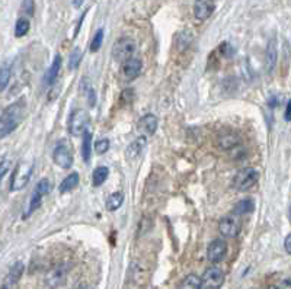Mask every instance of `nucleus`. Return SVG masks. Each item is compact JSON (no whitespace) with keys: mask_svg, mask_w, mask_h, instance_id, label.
Listing matches in <instances>:
<instances>
[{"mask_svg":"<svg viewBox=\"0 0 291 289\" xmlns=\"http://www.w3.org/2000/svg\"><path fill=\"white\" fill-rule=\"evenodd\" d=\"M29 21L25 19V18H19L18 21H16V25H15V35L18 38L24 37L28 34V31H29Z\"/></svg>","mask_w":291,"mask_h":289,"instance_id":"nucleus-27","label":"nucleus"},{"mask_svg":"<svg viewBox=\"0 0 291 289\" xmlns=\"http://www.w3.org/2000/svg\"><path fill=\"white\" fill-rule=\"evenodd\" d=\"M146 146H147V139H146V137H140V138H137L136 141H133V142L127 147L126 151L127 160L133 162V160L139 159L140 156H141V153H143V150L146 149Z\"/></svg>","mask_w":291,"mask_h":289,"instance_id":"nucleus-15","label":"nucleus"},{"mask_svg":"<svg viewBox=\"0 0 291 289\" xmlns=\"http://www.w3.org/2000/svg\"><path fill=\"white\" fill-rule=\"evenodd\" d=\"M253 209H255V202H253L252 199H249V198H246V199H242V201H239L236 205H235V208H233V214L236 215L249 214V212H252Z\"/></svg>","mask_w":291,"mask_h":289,"instance_id":"nucleus-20","label":"nucleus"},{"mask_svg":"<svg viewBox=\"0 0 291 289\" xmlns=\"http://www.w3.org/2000/svg\"><path fill=\"white\" fill-rule=\"evenodd\" d=\"M108 175H109L108 167H105V166H99V167H96V169H95V172H93V175H92V185H93L95 188L101 186L102 183L108 179Z\"/></svg>","mask_w":291,"mask_h":289,"instance_id":"nucleus-21","label":"nucleus"},{"mask_svg":"<svg viewBox=\"0 0 291 289\" xmlns=\"http://www.w3.org/2000/svg\"><path fill=\"white\" fill-rule=\"evenodd\" d=\"M24 269H25V266L22 262H16V263L13 264L12 267H11V270H9V273H8V276L5 279V282H3V285H2V288L0 289H16L18 288V283H19V279L22 276V273H24Z\"/></svg>","mask_w":291,"mask_h":289,"instance_id":"nucleus-9","label":"nucleus"},{"mask_svg":"<svg viewBox=\"0 0 291 289\" xmlns=\"http://www.w3.org/2000/svg\"><path fill=\"white\" fill-rule=\"evenodd\" d=\"M77 185H79V175H77L76 172H72V173L60 183V192H62V193L70 192V190H73V189L76 188Z\"/></svg>","mask_w":291,"mask_h":289,"instance_id":"nucleus-22","label":"nucleus"},{"mask_svg":"<svg viewBox=\"0 0 291 289\" xmlns=\"http://www.w3.org/2000/svg\"><path fill=\"white\" fill-rule=\"evenodd\" d=\"M268 289H279V288H277V286H269Z\"/></svg>","mask_w":291,"mask_h":289,"instance_id":"nucleus-38","label":"nucleus"},{"mask_svg":"<svg viewBox=\"0 0 291 289\" xmlns=\"http://www.w3.org/2000/svg\"><path fill=\"white\" fill-rule=\"evenodd\" d=\"M203 288V282L201 277L197 275H188L185 276L178 285V289H201Z\"/></svg>","mask_w":291,"mask_h":289,"instance_id":"nucleus-19","label":"nucleus"},{"mask_svg":"<svg viewBox=\"0 0 291 289\" xmlns=\"http://www.w3.org/2000/svg\"><path fill=\"white\" fill-rule=\"evenodd\" d=\"M42 198H44V195L38 192L37 189L34 190V193H32V196H31V201H29V206H28V211H26L25 214H24V218H28L29 215H32L34 211H37L39 206H41V202H42Z\"/></svg>","mask_w":291,"mask_h":289,"instance_id":"nucleus-23","label":"nucleus"},{"mask_svg":"<svg viewBox=\"0 0 291 289\" xmlns=\"http://www.w3.org/2000/svg\"><path fill=\"white\" fill-rule=\"evenodd\" d=\"M258 180H259V172L253 167H246V169H242L235 176L233 186L241 192H246V190L252 189L258 183Z\"/></svg>","mask_w":291,"mask_h":289,"instance_id":"nucleus-3","label":"nucleus"},{"mask_svg":"<svg viewBox=\"0 0 291 289\" xmlns=\"http://www.w3.org/2000/svg\"><path fill=\"white\" fill-rule=\"evenodd\" d=\"M201 282L207 289H220L224 283V273L220 267L211 266L204 272Z\"/></svg>","mask_w":291,"mask_h":289,"instance_id":"nucleus-7","label":"nucleus"},{"mask_svg":"<svg viewBox=\"0 0 291 289\" xmlns=\"http://www.w3.org/2000/svg\"><path fill=\"white\" fill-rule=\"evenodd\" d=\"M278 60V48H277V41L272 38L269 42H268V47H266V54H265V64L266 70L268 71H272L275 64Z\"/></svg>","mask_w":291,"mask_h":289,"instance_id":"nucleus-16","label":"nucleus"},{"mask_svg":"<svg viewBox=\"0 0 291 289\" xmlns=\"http://www.w3.org/2000/svg\"><path fill=\"white\" fill-rule=\"evenodd\" d=\"M284 247H285V252H287V254H291V236L290 234L285 237V241H284Z\"/></svg>","mask_w":291,"mask_h":289,"instance_id":"nucleus-34","label":"nucleus"},{"mask_svg":"<svg viewBox=\"0 0 291 289\" xmlns=\"http://www.w3.org/2000/svg\"><path fill=\"white\" fill-rule=\"evenodd\" d=\"M108 149H109V139L103 138L95 142V151H96V154H103V153L108 151Z\"/></svg>","mask_w":291,"mask_h":289,"instance_id":"nucleus-31","label":"nucleus"},{"mask_svg":"<svg viewBox=\"0 0 291 289\" xmlns=\"http://www.w3.org/2000/svg\"><path fill=\"white\" fill-rule=\"evenodd\" d=\"M290 108H291V103L290 102H287V105H285V112H284V119L288 122L290 121Z\"/></svg>","mask_w":291,"mask_h":289,"instance_id":"nucleus-35","label":"nucleus"},{"mask_svg":"<svg viewBox=\"0 0 291 289\" xmlns=\"http://www.w3.org/2000/svg\"><path fill=\"white\" fill-rule=\"evenodd\" d=\"M141 68H143L141 60L131 57L130 60H127L126 63H123V75L127 80H134L140 76Z\"/></svg>","mask_w":291,"mask_h":289,"instance_id":"nucleus-12","label":"nucleus"},{"mask_svg":"<svg viewBox=\"0 0 291 289\" xmlns=\"http://www.w3.org/2000/svg\"><path fill=\"white\" fill-rule=\"evenodd\" d=\"M82 61V52L79 48L76 50H73V52L70 54V58H69V67H70V70H76L77 67H79V64Z\"/></svg>","mask_w":291,"mask_h":289,"instance_id":"nucleus-29","label":"nucleus"},{"mask_svg":"<svg viewBox=\"0 0 291 289\" xmlns=\"http://www.w3.org/2000/svg\"><path fill=\"white\" fill-rule=\"evenodd\" d=\"M62 55L60 54H57L55 57H54V61L50 65V68L47 70V73H45V77H44V82H45V85H54V82L57 80V77H59V73H60V68H62Z\"/></svg>","mask_w":291,"mask_h":289,"instance_id":"nucleus-17","label":"nucleus"},{"mask_svg":"<svg viewBox=\"0 0 291 289\" xmlns=\"http://www.w3.org/2000/svg\"><path fill=\"white\" fill-rule=\"evenodd\" d=\"M8 170H9V162L8 160L0 162V180L5 177V175L8 173Z\"/></svg>","mask_w":291,"mask_h":289,"instance_id":"nucleus-33","label":"nucleus"},{"mask_svg":"<svg viewBox=\"0 0 291 289\" xmlns=\"http://www.w3.org/2000/svg\"><path fill=\"white\" fill-rule=\"evenodd\" d=\"M11 76H12L11 65H9V64H3V65L0 67V92H3L5 89L8 88L9 80H11Z\"/></svg>","mask_w":291,"mask_h":289,"instance_id":"nucleus-26","label":"nucleus"},{"mask_svg":"<svg viewBox=\"0 0 291 289\" xmlns=\"http://www.w3.org/2000/svg\"><path fill=\"white\" fill-rule=\"evenodd\" d=\"M124 202V195L123 192H114L112 195H109V198L106 199V209L108 211H117Z\"/></svg>","mask_w":291,"mask_h":289,"instance_id":"nucleus-25","label":"nucleus"},{"mask_svg":"<svg viewBox=\"0 0 291 289\" xmlns=\"http://www.w3.org/2000/svg\"><path fill=\"white\" fill-rule=\"evenodd\" d=\"M90 156H92V134L88 131L83 134V142H82V157L85 163H89Z\"/></svg>","mask_w":291,"mask_h":289,"instance_id":"nucleus-24","label":"nucleus"},{"mask_svg":"<svg viewBox=\"0 0 291 289\" xmlns=\"http://www.w3.org/2000/svg\"><path fill=\"white\" fill-rule=\"evenodd\" d=\"M24 8H28L26 12L29 13V15H32V13H34V2H25V3H24Z\"/></svg>","mask_w":291,"mask_h":289,"instance_id":"nucleus-36","label":"nucleus"},{"mask_svg":"<svg viewBox=\"0 0 291 289\" xmlns=\"http://www.w3.org/2000/svg\"><path fill=\"white\" fill-rule=\"evenodd\" d=\"M86 95H88L89 105H90V106H95V103H96V95H95V90H93L92 88H88Z\"/></svg>","mask_w":291,"mask_h":289,"instance_id":"nucleus-32","label":"nucleus"},{"mask_svg":"<svg viewBox=\"0 0 291 289\" xmlns=\"http://www.w3.org/2000/svg\"><path fill=\"white\" fill-rule=\"evenodd\" d=\"M218 231L223 237L226 239H233L239 234L241 231V224L235 218H223L218 224Z\"/></svg>","mask_w":291,"mask_h":289,"instance_id":"nucleus-11","label":"nucleus"},{"mask_svg":"<svg viewBox=\"0 0 291 289\" xmlns=\"http://www.w3.org/2000/svg\"><path fill=\"white\" fill-rule=\"evenodd\" d=\"M66 276H67V267L63 266V264L62 266L59 264V266L52 267L50 272L47 273L45 282L51 289H55L66 282Z\"/></svg>","mask_w":291,"mask_h":289,"instance_id":"nucleus-10","label":"nucleus"},{"mask_svg":"<svg viewBox=\"0 0 291 289\" xmlns=\"http://www.w3.org/2000/svg\"><path fill=\"white\" fill-rule=\"evenodd\" d=\"M102 42H103V29L101 28V29L96 31L95 37H93L92 42H90V52H96V51H99Z\"/></svg>","mask_w":291,"mask_h":289,"instance_id":"nucleus-28","label":"nucleus"},{"mask_svg":"<svg viewBox=\"0 0 291 289\" xmlns=\"http://www.w3.org/2000/svg\"><path fill=\"white\" fill-rule=\"evenodd\" d=\"M136 51V42L131 38H121L118 39L112 47V57L118 63H126L131 58V55Z\"/></svg>","mask_w":291,"mask_h":289,"instance_id":"nucleus-5","label":"nucleus"},{"mask_svg":"<svg viewBox=\"0 0 291 289\" xmlns=\"http://www.w3.org/2000/svg\"><path fill=\"white\" fill-rule=\"evenodd\" d=\"M215 5L211 2H195L194 3V16L198 21H207L213 12H214Z\"/></svg>","mask_w":291,"mask_h":289,"instance_id":"nucleus-14","label":"nucleus"},{"mask_svg":"<svg viewBox=\"0 0 291 289\" xmlns=\"http://www.w3.org/2000/svg\"><path fill=\"white\" fill-rule=\"evenodd\" d=\"M32 172H34V163L21 162L18 164L11 180V190H19L28 185L29 179L32 176Z\"/></svg>","mask_w":291,"mask_h":289,"instance_id":"nucleus-4","label":"nucleus"},{"mask_svg":"<svg viewBox=\"0 0 291 289\" xmlns=\"http://www.w3.org/2000/svg\"><path fill=\"white\" fill-rule=\"evenodd\" d=\"M52 160L62 169H70L72 167L73 154H72V149L67 144V141H62L60 144L55 146V149L52 151Z\"/></svg>","mask_w":291,"mask_h":289,"instance_id":"nucleus-6","label":"nucleus"},{"mask_svg":"<svg viewBox=\"0 0 291 289\" xmlns=\"http://www.w3.org/2000/svg\"><path fill=\"white\" fill-rule=\"evenodd\" d=\"M73 5H75V6H77V8H79V6H82V5H83V2H75Z\"/></svg>","mask_w":291,"mask_h":289,"instance_id":"nucleus-37","label":"nucleus"},{"mask_svg":"<svg viewBox=\"0 0 291 289\" xmlns=\"http://www.w3.org/2000/svg\"><path fill=\"white\" fill-rule=\"evenodd\" d=\"M25 101L15 102L12 105H9L2 115H0V138L9 135L16 126L21 124V121L25 116Z\"/></svg>","mask_w":291,"mask_h":289,"instance_id":"nucleus-1","label":"nucleus"},{"mask_svg":"<svg viewBox=\"0 0 291 289\" xmlns=\"http://www.w3.org/2000/svg\"><path fill=\"white\" fill-rule=\"evenodd\" d=\"M226 253H227V244L223 240H214L207 249V257L211 263H218L224 259Z\"/></svg>","mask_w":291,"mask_h":289,"instance_id":"nucleus-8","label":"nucleus"},{"mask_svg":"<svg viewBox=\"0 0 291 289\" xmlns=\"http://www.w3.org/2000/svg\"><path fill=\"white\" fill-rule=\"evenodd\" d=\"M239 144H241V138L236 134H233V132H227V134H224V135H221L218 138V147L221 150L231 151L233 149L239 147Z\"/></svg>","mask_w":291,"mask_h":289,"instance_id":"nucleus-18","label":"nucleus"},{"mask_svg":"<svg viewBox=\"0 0 291 289\" xmlns=\"http://www.w3.org/2000/svg\"><path fill=\"white\" fill-rule=\"evenodd\" d=\"M51 188H52V186H51V182L48 179H41L35 189H37L38 192H41L42 195H47V193L51 192Z\"/></svg>","mask_w":291,"mask_h":289,"instance_id":"nucleus-30","label":"nucleus"},{"mask_svg":"<svg viewBox=\"0 0 291 289\" xmlns=\"http://www.w3.org/2000/svg\"><path fill=\"white\" fill-rule=\"evenodd\" d=\"M90 122V116L86 111L83 109H75L72 115H70V119H69V131L72 135L75 137H80L83 135L85 132H88V126Z\"/></svg>","mask_w":291,"mask_h":289,"instance_id":"nucleus-2","label":"nucleus"},{"mask_svg":"<svg viewBox=\"0 0 291 289\" xmlns=\"http://www.w3.org/2000/svg\"><path fill=\"white\" fill-rule=\"evenodd\" d=\"M137 129H139L141 134L144 135H153L157 129V118L152 115V113H147L144 115L137 124Z\"/></svg>","mask_w":291,"mask_h":289,"instance_id":"nucleus-13","label":"nucleus"}]
</instances>
